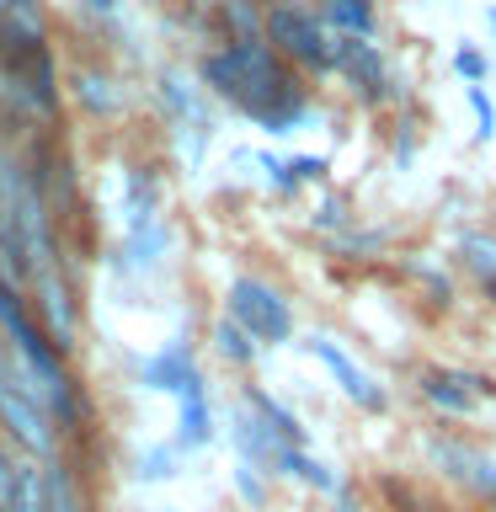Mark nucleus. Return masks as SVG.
Returning <instances> with one entry per match:
<instances>
[{
    "label": "nucleus",
    "mask_w": 496,
    "mask_h": 512,
    "mask_svg": "<svg viewBox=\"0 0 496 512\" xmlns=\"http://www.w3.org/2000/svg\"><path fill=\"white\" fill-rule=\"evenodd\" d=\"M491 32H496V6H491Z\"/></svg>",
    "instance_id": "nucleus-22"
},
{
    "label": "nucleus",
    "mask_w": 496,
    "mask_h": 512,
    "mask_svg": "<svg viewBox=\"0 0 496 512\" xmlns=\"http://www.w3.org/2000/svg\"><path fill=\"white\" fill-rule=\"evenodd\" d=\"M160 512H171V507H160Z\"/></svg>",
    "instance_id": "nucleus-24"
},
{
    "label": "nucleus",
    "mask_w": 496,
    "mask_h": 512,
    "mask_svg": "<svg viewBox=\"0 0 496 512\" xmlns=\"http://www.w3.org/2000/svg\"><path fill=\"white\" fill-rule=\"evenodd\" d=\"M454 70H459L464 80H470V86H480V80H486V54H480V48H470V43H459Z\"/></svg>",
    "instance_id": "nucleus-18"
},
{
    "label": "nucleus",
    "mask_w": 496,
    "mask_h": 512,
    "mask_svg": "<svg viewBox=\"0 0 496 512\" xmlns=\"http://www.w3.org/2000/svg\"><path fill=\"white\" fill-rule=\"evenodd\" d=\"M91 6H102V11H118V0H91Z\"/></svg>",
    "instance_id": "nucleus-21"
},
{
    "label": "nucleus",
    "mask_w": 496,
    "mask_h": 512,
    "mask_svg": "<svg viewBox=\"0 0 496 512\" xmlns=\"http://www.w3.org/2000/svg\"><path fill=\"white\" fill-rule=\"evenodd\" d=\"M320 171H326V160H320V155H299V160H288V176H294V182H299V176H320Z\"/></svg>",
    "instance_id": "nucleus-19"
},
{
    "label": "nucleus",
    "mask_w": 496,
    "mask_h": 512,
    "mask_svg": "<svg viewBox=\"0 0 496 512\" xmlns=\"http://www.w3.org/2000/svg\"><path fill=\"white\" fill-rule=\"evenodd\" d=\"M459 256H464V267L470 272H480L486 283H496V235H464L459 240Z\"/></svg>",
    "instance_id": "nucleus-13"
},
{
    "label": "nucleus",
    "mask_w": 496,
    "mask_h": 512,
    "mask_svg": "<svg viewBox=\"0 0 496 512\" xmlns=\"http://www.w3.org/2000/svg\"><path fill=\"white\" fill-rule=\"evenodd\" d=\"M139 374H144V384H150V390H171V395H182L187 384L198 379V368H192L187 347H166L160 358H150V363H144Z\"/></svg>",
    "instance_id": "nucleus-9"
},
{
    "label": "nucleus",
    "mask_w": 496,
    "mask_h": 512,
    "mask_svg": "<svg viewBox=\"0 0 496 512\" xmlns=\"http://www.w3.org/2000/svg\"><path fill=\"white\" fill-rule=\"evenodd\" d=\"M235 491H240L246 507H267V486H262V475H256L251 464H235Z\"/></svg>",
    "instance_id": "nucleus-16"
},
{
    "label": "nucleus",
    "mask_w": 496,
    "mask_h": 512,
    "mask_svg": "<svg viewBox=\"0 0 496 512\" xmlns=\"http://www.w3.org/2000/svg\"><path fill=\"white\" fill-rule=\"evenodd\" d=\"M491 294H496V283H491Z\"/></svg>",
    "instance_id": "nucleus-23"
},
{
    "label": "nucleus",
    "mask_w": 496,
    "mask_h": 512,
    "mask_svg": "<svg viewBox=\"0 0 496 512\" xmlns=\"http://www.w3.org/2000/svg\"><path fill=\"white\" fill-rule=\"evenodd\" d=\"M331 64H342V70L352 75V86H358L368 102L384 96V59H379V48L368 38H336L331 43Z\"/></svg>",
    "instance_id": "nucleus-5"
},
{
    "label": "nucleus",
    "mask_w": 496,
    "mask_h": 512,
    "mask_svg": "<svg viewBox=\"0 0 496 512\" xmlns=\"http://www.w3.org/2000/svg\"><path fill=\"white\" fill-rule=\"evenodd\" d=\"M214 347H219V352H224V358H230V363H251V358H256L251 336L240 331L235 320H219V326H214Z\"/></svg>",
    "instance_id": "nucleus-15"
},
{
    "label": "nucleus",
    "mask_w": 496,
    "mask_h": 512,
    "mask_svg": "<svg viewBox=\"0 0 496 512\" xmlns=\"http://www.w3.org/2000/svg\"><path fill=\"white\" fill-rule=\"evenodd\" d=\"M486 390L491 384L475 379V374H448V368H427L422 374V395L432 400V406H443V411H475V400Z\"/></svg>",
    "instance_id": "nucleus-6"
},
{
    "label": "nucleus",
    "mask_w": 496,
    "mask_h": 512,
    "mask_svg": "<svg viewBox=\"0 0 496 512\" xmlns=\"http://www.w3.org/2000/svg\"><path fill=\"white\" fill-rule=\"evenodd\" d=\"M336 512H363V507H358V496H352L347 486H336Z\"/></svg>",
    "instance_id": "nucleus-20"
},
{
    "label": "nucleus",
    "mask_w": 496,
    "mask_h": 512,
    "mask_svg": "<svg viewBox=\"0 0 496 512\" xmlns=\"http://www.w3.org/2000/svg\"><path fill=\"white\" fill-rule=\"evenodd\" d=\"M0 416H6L11 432L32 448V454H48V448H54V432H48L43 411H38V406H27V400H16L6 384H0Z\"/></svg>",
    "instance_id": "nucleus-8"
},
{
    "label": "nucleus",
    "mask_w": 496,
    "mask_h": 512,
    "mask_svg": "<svg viewBox=\"0 0 496 512\" xmlns=\"http://www.w3.org/2000/svg\"><path fill=\"white\" fill-rule=\"evenodd\" d=\"M176 400H182V416H176V448H203L208 438H214V411H208L203 379H192Z\"/></svg>",
    "instance_id": "nucleus-7"
},
{
    "label": "nucleus",
    "mask_w": 496,
    "mask_h": 512,
    "mask_svg": "<svg viewBox=\"0 0 496 512\" xmlns=\"http://www.w3.org/2000/svg\"><path fill=\"white\" fill-rule=\"evenodd\" d=\"M310 352H315V358H320V363H326L331 374H336V384H342V395H347V400H358L363 411H384V390H379V384L363 374L358 363L347 358L342 347L331 342V336H310Z\"/></svg>",
    "instance_id": "nucleus-4"
},
{
    "label": "nucleus",
    "mask_w": 496,
    "mask_h": 512,
    "mask_svg": "<svg viewBox=\"0 0 496 512\" xmlns=\"http://www.w3.org/2000/svg\"><path fill=\"white\" fill-rule=\"evenodd\" d=\"M251 416H256V422H262V427H267L283 448H304V427H299V416L288 411V406H278L272 395L251 390Z\"/></svg>",
    "instance_id": "nucleus-10"
},
{
    "label": "nucleus",
    "mask_w": 496,
    "mask_h": 512,
    "mask_svg": "<svg viewBox=\"0 0 496 512\" xmlns=\"http://www.w3.org/2000/svg\"><path fill=\"white\" fill-rule=\"evenodd\" d=\"M326 16H331L336 38H368L374 32V6L368 0H326Z\"/></svg>",
    "instance_id": "nucleus-12"
},
{
    "label": "nucleus",
    "mask_w": 496,
    "mask_h": 512,
    "mask_svg": "<svg viewBox=\"0 0 496 512\" xmlns=\"http://www.w3.org/2000/svg\"><path fill=\"white\" fill-rule=\"evenodd\" d=\"M470 107H475V139H491L496 134V107H491V96H486V86H470Z\"/></svg>",
    "instance_id": "nucleus-17"
},
{
    "label": "nucleus",
    "mask_w": 496,
    "mask_h": 512,
    "mask_svg": "<svg viewBox=\"0 0 496 512\" xmlns=\"http://www.w3.org/2000/svg\"><path fill=\"white\" fill-rule=\"evenodd\" d=\"M432 459H438V470L454 480V486L496 502V459L491 454H480V448H470V443H454V438H438L432 443Z\"/></svg>",
    "instance_id": "nucleus-3"
},
{
    "label": "nucleus",
    "mask_w": 496,
    "mask_h": 512,
    "mask_svg": "<svg viewBox=\"0 0 496 512\" xmlns=\"http://www.w3.org/2000/svg\"><path fill=\"white\" fill-rule=\"evenodd\" d=\"M230 320L246 336H256V342H288V331H294L288 304L272 294L267 283H256V278H235L230 283Z\"/></svg>",
    "instance_id": "nucleus-1"
},
{
    "label": "nucleus",
    "mask_w": 496,
    "mask_h": 512,
    "mask_svg": "<svg viewBox=\"0 0 496 512\" xmlns=\"http://www.w3.org/2000/svg\"><path fill=\"white\" fill-rule=\"evenodd\" d=\"M267 32L283 54H294L299 64H315V70H331V38L320 32V22L310 11H294V6H278L267 16Z\"/></svg>",
    "instance_id": "nucleus-2"
},
{
    "label": "nucleus",
    "mask_w": 496,
    "mask_h": 512,
    "mask_svg": "<svg viewBox=\"0 0 496 512\" xmlns=\"http://www.w3.org/2000/svg\"><path fill=\"white\" fill-rule=\"evenodd\" d=\"M176 464H182V448L176 443H160V448H150V454H139V480L144 486H160V480H171L176 475Z\"/></svg>",
    "instance_id": "nucleus-14"
},
{
    "label": "nucleus",
    "mask_w": 496,
    "mask_h": 512,
    "mask_svg": "<svg viewBox=\"0 0 496 512\" xmlns=\"http://www.w3.org/2000/svg\"><path fill=\"white\" fill-rule=\"evenodd\" d=\"M272 475H294V480H304V486L331 491V496H336V486H342V480H336L320 459L304 454V448H278V464H272Z\"/></svg>",
    "instance_id": "nucleus-11"
}]
</instances>
